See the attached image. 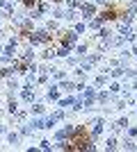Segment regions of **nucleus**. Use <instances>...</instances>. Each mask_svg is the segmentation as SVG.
Returning <instances> with one entry per match:
<instances>
[{
    "instance_id": "nucleus-1",
    "label": "nucleus",
    "mask_w": 137,
    "mask_h": 152,
    "mask_svg": "<svg viewBox=\"0 0 137 152\" xmlns=\"http://www.w3.org/2000/svg\"><path fill=\"white\" fill-rule=\"evenodd\" d=\"M69 150H87V148H91V143H89V136H87L82 129H80L76 136H73L71 141H69Z\"/></svg>"
}]
</instances>
